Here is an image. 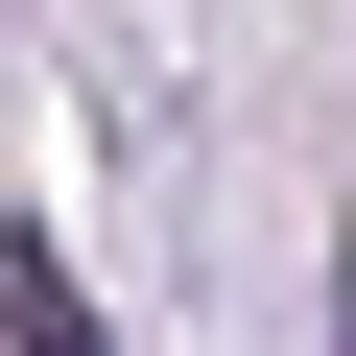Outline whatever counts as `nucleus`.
<instances>
[{
	"mask_svg": "<svg viewBox=\"0 0 356 356\" xmlns=\"http://www.w3.org/2000/svg\"><path fill=\"white\" fill-rule=\"evenodd\" d=\"M0 332H24V356H95V309H72L48 261H0Z\"/></svg>",
	"mask_w": 356,
	"mask_h": 356,
	"instance_id": "f257e3e1",
	"label": "nucleus"
}]
</instances>
